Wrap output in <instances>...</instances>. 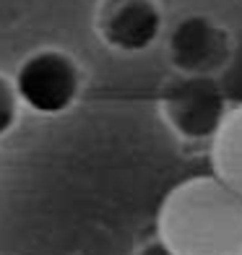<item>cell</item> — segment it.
Instances as JSON below:
<instances>
[{"label":"cell","instance_id":"obj_4","mask_svg":"<svg viewBox=\"0 0 242 255\" xmlns=\"http://www.w3.org/2000/svg\"><path fill=\"white\" fill-rule=\"evenodd\" d=\"M232 57V39L209 16H185L169 34V60L182 76H211Z\"/></svg>","mask_w":242,"mask_h":255},{"label":"cell","instance_id":"obj_5","mask_svg":"<svg viewBox=\"0 0 242 255\" xmlns=\"http://www.w3.org/2000/svg\"><path fill=\"white\" fill-rule=\"evenodd\" d=\"M164 18L154 0H112L102 16V37L120 52H143L159 39Z\"/></svg>","mask_w":242,"mask_h":255},{"label":"cell","instance_id":"obj_8","mask_svg":"<svg viewBox=\"0 0 242 255\" xmlns=\"http://www.w3.org/2000/svg\"><path fill=\"white\" fill-rule=\"evenodd\" d=\"M138 255H172L164 245H161V242L159 240H154V242H148V245L141 250V253H138Z\"/></svg>","mask_w":242,"mask_h":255},{"label":"cell","instance_id":"obj_1","mask_svg":"<svg viewBox=\"0 0 242 255\" xmlns=\"http://www.w3.org/2000/svg\"><path fill=\"white\" fill-rule=\"evenodd\" d=\"M156 227L172 255H242V198L214 175L172 188Z\"/></svg>","mask_w":242,"mask_h":255},{"label":"cell","instance_id":"obj_2","mask_svg":"<svg viewBox=\"0 0 242 255\" xmlns=\"http://www.w3.org/2000/svg\"><path fill=\"white\" fill-rule=\"evenodd\" d=\"M164 118L185 141H214L229 104L222 86L211 76H182L175 81L161 99Z\"/></svg>","mask_w":242,"mask_h":255},{"label":"cell","instance_id":"obj_3","mask_svg":"<svg viewBox=\"0 0 242 255\" xmlns=\"http://www.w3.org/2000/svg\"><path fill=\"white\" fill-rule=\"evenodd\" d=\"M78 84V68L71 57L57 50H44L21 63L13 91L34 112L57 115L76 102Z\"/></svg>","mask_w":242,"mask_h":255},{"label":"cell","instance_id":"obj_6","mask_svg":"<svg viewBox=\"0 0 242 255\" xmlns=\"http://www.w3.org/2000/svg\"><path fill=\"white\" fill-rule=\"evenodd\" d=\"M214 177L242 198V104L229 107L227 118L211 141Z\"/></svg>","mask_w":242,"mask_h":255},{"label":"cell","instance_id":"obj_7","mask_svg":"<svg viewBox=\"0 0 242 255\" xmlns=\"http://www.w3.org/2000/svg\"><path fill=\"white\" fill-rule=\"evenodd\" d=\"M16 123V91L0 76V135L8 133Z\"/></svg>","mask_w":242,"mask_h":255}]
</instances>
